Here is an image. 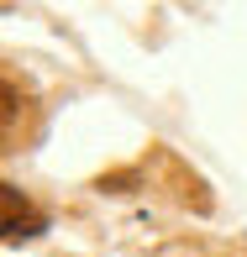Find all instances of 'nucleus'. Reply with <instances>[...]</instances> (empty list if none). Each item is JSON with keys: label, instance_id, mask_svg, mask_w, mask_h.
<instances>
[{"label": "nucleus", "instance_id": "nucleus-1", "mask_svg": "<svg viewBox=\"0 0 247 257\" xmlns=\"http://www.w3.org/2000/svg\"><path fill=\"white\" fill-rule=\"evenodd\" d=\"M37 226H42V215H32V210L16 200V189H6V236L11 241H16V236H32Z\"/></svg>", "mask_w": 247, "mask_h": 257}]
</instances>
